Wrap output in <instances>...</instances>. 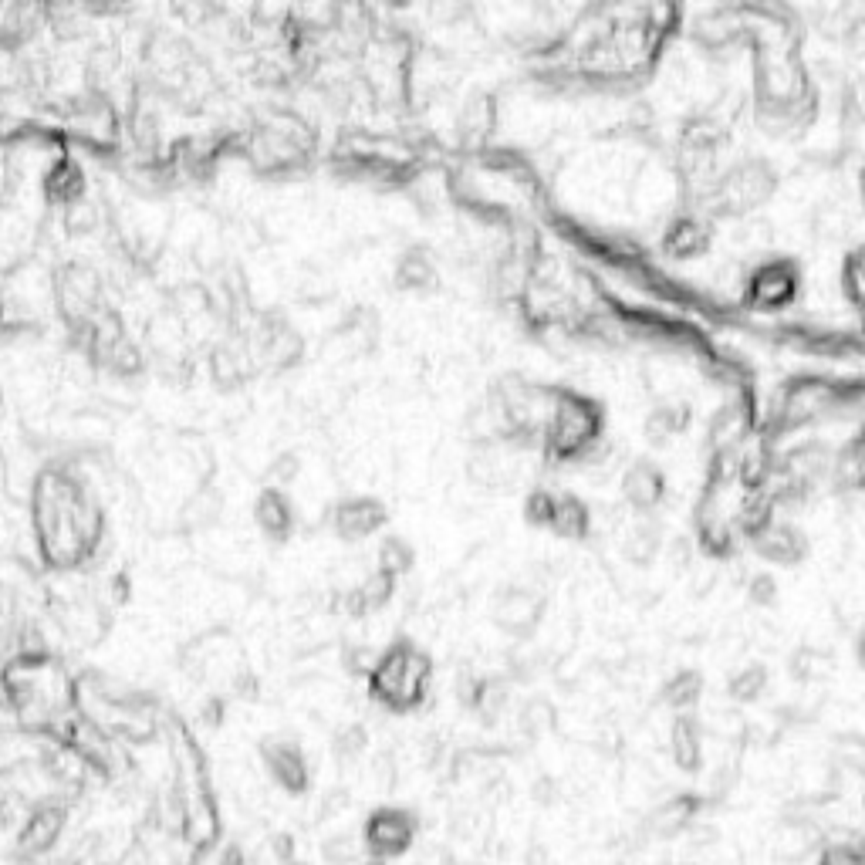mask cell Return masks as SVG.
I'll return each mask as SVG.
<instances>
[{"instance_id":"603a6c76","label":"cell","mask_w":865,"mask_h":865,"mask_svg":"<svg viewBox=\"0 0 865 865\" xmlns=\"http://www.w3.org/2000/svg\"><path fill=\"white\" fill-rule=\"evenodd\" d=\"M761 690H764V670H761V666H751V670L737 673L734 680H730V693H734L737 700H754Z\"/></svg>"},{"instance_id":"7a4b0ae2","label":"cell","mask_w":865,"mask_h":865,"mask_svg":"<svg viewBox=\"0 0 865 865\" xmlns=\"http://www.w3.org/2000/svg\"><path fill=\"white\" fill-rule=\"evenodd\" d=\"M602 413L592 399L578 396L572 389H555V406H551L545 426V450L555 460L588 457L599 443Z\"/></svg>"},{"instance_id":"9c48e42d","label":"cell","mask_w":865,"mask_h":865,"mask_svg":"<svg viewBox=\"0 0 865 865\" xmlns=\"http://www.w3.org/2000/svg\"><path fill=\"white\" fill-rule=\"evenodd\" d=\"M254 521L261 524V531L271 534V538H278V541L288 538L294 531V511H291L288 494H284L281 487H264L254 504Z\"/></svg>"},{"instance_id":"ffe728a7","label":"cell","mask_w":865,"mask_h":865,"mask_svg":"<svg viewBox=\"0 0 865 865\" xmlns=\"http://www.w3.org/2000/svg\"><path fill=\"white\" fill-rule=\"evenodd\" d=\"M707 240V234H703V227L697 224V220H676L670 237H666V244H670L673 254H693L697 247Z\"/></svg>"},{"instance_id":"5b68a950","label":"cell","mask_w":865,"mask_h":865,"mask_svg":"<svg viewBox=\"0 0 865 865\" xmlns=\"http://www.w3.org/2000/svg\"><path fill=\"white\" fill-rule=\"evenodd\" d=\"M68 825V805L65 801H38L21 822L17 832V852L21 855H48L65 835Z\"/></svg>"},{"instance_id":"4fadbf2b","label":"cell","mask_w":865,"mask_h":865,"mask_svg":"<svg viewBox=\"0 0 865 865\" xmlns=\"http://www.w3.org/2000/svg\"><path fill=\"white\" fill-rule=\"evenodd\" d=\"M551 531L561 534V538H585L588 531H592V514H588V507L578 501L575 494H565V490H558L555 494V514H551Z\"/></svg>"},{"instance_id":"8fae6325","label":"cell","mask_w":865,"mask_h":865,"mask_svg":"<svg viewBox=\"0 0 865 865\" xmlns=\"http://www.w3.org/2000/svg\"><path fill=\"white\" fill-rule=\"evenodd\" d=\"M670 754L673 764L686 774H697L703 764V734L693 717H676L670 730Z\"/></svg>"},{"instance_id":"2e32d148","label":"cell","mask_w":865,"mask_h":865,"mask_svg":"<svg viewBox=\"0 0 865 865\" xmlns=\"http://www.w3.org/2000/svg\"><path fill=\"white\" fill-rule=\"evenodd\" d=\"M409 565H413V548L406 545L403 538H386L376 551V568H382L386 575L399 578L403 572H409Z\"/></svg>"},{"instance_id":"cb8c5ba5","label":"cell","mask_w":865,"mask_h":865,"mask_svg":"<svg viewBox=\"0 0 865 865\" xmlns=\"http://www.w3.org/2000/svg\"><path fill=\"white\" fill-rule=\"evenodd\" d=\"M524 730H531V734H538V730H545L551 724V707L545 700H531L528 707H524V717H521Z\"/></svg>"},{"instance_id":"d4e9b609","label":"cell","mask_w":865,"mask_h":865,"mask_svg":"<svg viewBox=\"0 0 865 865\" xmlns=\"http://www.w3.org/2000/svg\"><path fill=\"white\" fill-rule=\"evenodd\" d=\"M271 855L278 859V865L291 862V859H298V845H294V838L288 832H278V835H271Z\"/></svg>"},{"instance_id":"8992f818","label":"cell","mask_w":865,"mask_h":865,"mask_svg":"<svg viewBox=\"0 0 865 865\" xmlns=\"http://www.w3.org/2000/svg\"><path fill=\"white\" fill-rule=\"evenodd\" d=\"M545 612V595L528 585H511L497 595L494 602V622L511 636H531Z\"/></svg>"},{"instance_id":"7402d4cb","label":"cell","mask_w":865,"mask_h":865,"mask_svg":"<svg viewBox=\"0 0 865 865\" xmlns=\"http://www.w3.org/2000/svg\"><path fill=\"white\" fill-rule=\"evenodd\" d=\"M65 213H68L65 224H68L71 234H88V230H95L98 224H102V220H98V210L88 200L71 203V207H65Z\"/></svg>"},{"instance_id":"277c9868","label":"cell","mask_w":865,"mask_h":865,"mask_svg":"<svg viewBox=\"0 0 865 865\" xmlns=\"http://www.w3.org/2000/svg\"><path fill=\"white\" fill-rule=\"evenodd\" d=\"M261 761L271 781L278 784L284 795H305L311 788V768H308V757L301 751L294 740L288 737H267L261 744Z\"/></svg>"},{"instance_id":"ba28073f","label":"cell","mask_w":865,"mask_h":865,"mask_svg":"<svg viewBox=\"0 0 865 865\" xmlns=\"http://www.w3.org/2000/svg\"><path fill=\"white\" fill-rule=\"evenodd\" d=\"M663 494H666L663 470L649 460H632L626 467V474H622V497H626V504L632 511H639V514L653 511V507L663 501Z\"/></svg>"},{"instance_id":"d6986e66","label":"cell","mask_w":865,"mask_h":865,"mask_svg":"<svg viewBox=\"0 0 865 865\" xmlns=\"http://www.w3.org/2000/svg\"><path fill=\"white\" fill-rule=\"evenodd\" d=\"M217 511H220V494H217V490H210V487L196 490V494H193L190 501H186V507H183L186 524H190V528H200V524H210V521H213V514H217Z\"/></svg>"},{"instance_id":"ac0fdd59","label":"cell","mask_w":865,"mask_h":865,"mask_svg":"<svg viewBox=\"0 0 865 865\" xmlns=\"http://www.w3.org/2000/svg\"><path fill=\"white\" fill-rule=\"evenodd\" d=\"M683 423H686L683 406H656L653 413L646 416V436H653V440H666V436H673Z\"/></svg>"},{"instance_id":"6da1fadb","label":"cell","mask_w":865,"mask_h":865,"mask_svg":"<svg viewBox=\"0 0 865 865\" xmlns=\"http://www.w3.org/2000/svg\"><path fill=\"white\" fill-rule=\"evenodd\" d=\"M433 676V659L413 642L399 639L382 653L369 670V693L392 713L416 710L426 700Z\"/></svg>"},{"instance_id":"52a82bcc","label":"cell","mask_w":865,"mask_h":865,"mask_svg":"<svg viewBox=\"0 0 865 865\" xmlns=\"http://www.w3.org/2000/svg\"><path fill=\"white\" fill-rule=\"evenodd\" d=\"M386 521V507L376 497H345L342 504H335L332 511V528L338 538L345 541H362L369 534H376Z\"/></svg>"},{"instance_id":"5bb4252c","label":"cell","mask_w":865,"mask_h":865,"mask_svg":"<svg viewBox=\"0 0 865 865\" xmlns=\"http://www.w3.org/2000/svg\"><path fill=\"white\" fill-rule=\"evenodd\" d=\"M392 278H396V284L403 291L430 288V284L436 281V267H433L430 251H426V247H409V251H403V254H399V261H396Z\"/></svg>"},{"instance_id":"3957f363","label":"cell","mask_w":865,"mask_h":865,"mask_svg":"<svg viewBox=\"0 0 865 865\" xmlns=\"http://www.w3.org/2000/svg\"><path fill=\"white\" fill-rule=\"evenodd\" d=\"M416 832H419V818L413 815L409 808H399V805H382L376 811H369L362 825V845L372 859L379 862H389V859H399L413 849L416 842Z\"/></svg>"},{"instance_id":"44dd1931","label":"cell","mask_w":865,"mask_h":865,"mask_svg":"<svg viewBox=\"0 0 865 865\" xmlns=\"http://www.w3.org/2000/svg\"><path fill=\"white\" fill-rule=\"evenodd\" d=\"M365 747H369V730L362 724H345L335 734V754L342 757V761H355Z\"/></svg>"},{"instance_id":"7c38bea8","label":"cell","mask_w":865,"mask_h":865,"mask_svg":"<svg viewBox=\"0 0 865 865\" xmlns=\"http://www.w3.org/2000/svg\"><path fill=\"white\" fill-rule=\"evenodd\" d=\"M700 811V801L693 795H676L670 801H663L653 818H649V832L659 835V838H673L680 835L686 825H693V818H697Z\"/></svg>"},{"instance_id":"4316f807","label":"cell","mask_w":865,"mask_h":865,"mask_svg":"<svg viewBox=\"0 0 865 865\" xmlns=\"http://www.w3.org/2000/svg\"><path fill=\"white\" fill-rule=\"evenodd\" d=\"M281 865H308L305 859H291V862H281Z\"/></svg>"},{"instance_id":"9a60e30c","label":"cell","mask_w":865,"mask_h":865,"mask_svg":"<svg viewBox=\"0 0 865 865\" xmlns=\"http://www.w3.org/2000/svg\"><path fill=\"white\" fill-rule=\"evenodd\" d=\"M659 548H663V531H659V524L649 521V517L632 521L626 534H622V551H626V558L632 561V565H646V561H653L659 555Z\"/></svg>"},{"instance_id":"e0dca14e","label":"cell","mask_w":865,"mask_h":865,"mask_svg":"<svg viewBox=\"0 0 865 865\" xmlns=\"http://www.w3.org/2000/svg\"><path fill=\"white\" fill-rule=\"evenodd\" d=\"M700 676L697 673H676L670 683L663 686V700L676 710H686L700 700Z\"/></svg>"},{"instance_id":"30bf717a","label":"cell","mask_w":865,"mask_h":865,"mask_svg":"<svg viewBox=\"0 0 865 865\" xmlns=\"http://www.w3.org/2000/svg\"><path fill=\"white\" fill-rule=\"evenodd\" d=\"M494 122H497V102L494 95L487 92H474L467 102L460 105V115H457V132L463 136V142H484L490 132H494Z\"/></svg>"},{"instance_id":"484cf974","label":"cell","mask_w":865,"mask_h":865,"mask_svg":"<svg viewBox=\"0 0 865 865\" xmlns=\"http://www.w3.org/2000/svg\"><path fill=\"white\" fill-rule=\"evenodd\" d=\"M217 865H251V862H247V852L240 849L237 842H227V845H224V852H220Z\"/></svg>"}]
</instances>
